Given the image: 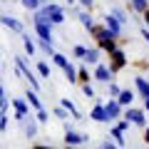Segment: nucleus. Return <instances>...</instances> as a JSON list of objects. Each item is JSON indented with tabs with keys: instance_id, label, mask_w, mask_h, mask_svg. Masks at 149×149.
Here are the masks:
<instances>
[{
	"instance_id": "15",
	"label": "nucleus",
	"mask_w": 149,
	"mask_h": 149,
	"mask_svg": "<svg viewBox=\"0 0 149 149\" xmlns=\"http://www.w3.org/2000/svg\"><path fill=\"white\" fill-rule=\"evenodd\" d=\"M77 13V20L82 22V27H85V30H90L92 25H95V17L90 15V10H87V8H82V10H74Z\"/></svg>"
},
{
	"instance_id": "33",
	"label": "nucleus",
	"mask_w": 149,
	"mask_h": 149,
	"mask_svg": "<svg viewBox=\"0 0 149 149\" xmlns=\"http://www.w3.org/2000/svg\"><path fill=\"white\" fill-rule=\"evenodd\" d=\"M72 55H74V57H82V60H85V55H87V47H82V45H74Z\"/></svg>"
},
{
	"instance_id": "6",
	"label": "nucleus",
	"mask_w": 149,
	"mask_h": 149,
	"mask_svg": "<svg viewBox=\"0 0 149 149\" xmlns=\"http://www.w3.org/2000/svg\"><path fill=\"white\" fill-rule=\"evenodd\" d=\"M124 65H127V55H124V50L114 47L109 52V67H112V72H119Z\"/></svg>"
},
{
	"instance_id": "39",
	"label": "nucleus",
	"mask_w": 149,
	"mask_h": 149,
	"mask_svg": "<svg viewBox=\"0 0 149 149\" xmlns=\"http://www.w3.org/2000/svg\"><path fill=\"white\" fill-rule=\"evenodd\" d=\"M142 15H144V25H149V8H147L144 13H142Z\"/></svg>"
},
{
	"instance_id": "31",
	"label": "nucleus",
	"mask_w": 149,
	"mask_h": 149,
	"mask_svg": "<svg viewBox=\"0 0 149 149\" xmlns=\"http://www.w3.org/2000/svg\"><path fill=\"white\" fill-rule=\"evenodd\" d=\"M35 117H37V122H40V124H47V122H50V114H47V109H45V107H42V109H37Z\"/></svg>"
},
{
	"instance_id": "37",
	"label": "nucleus",
	"mask_w": 149,
	"mask_h": 149,
	"mask_svg": "<svg viewBox=\"0 0 149 149\" xmlns=\"http://www.w3.org/2000/svg\"><path fill=\"white\" fill-rule=\"evenodd\" d=\"M114 144H117V142H109V137H107V142H102V147H104V149H112Z\"/></svg>"
},
{
	"instance_id": "13",
	"label": "nucleus",
	"mask_w": 149,
	"mask_h": 149,
	"mask_svg": "<svg viewBox=\"0 0 149 149\" xmlns=\"http://www.w3.org/2000/svg\"><path fill=\"white\" fill-rule=\"evenodd\" d=\"M90 119H95V122H109V119H107L104 102H100V100L95 102V107H92V112H90Z\"/></svg>"
},
{
	"instance_id": "41",
	"label": "nucleus",
	"mask_w": 149,
	"mask_h": 149,
	"mask_svg": "<svg viewBox=\"0 0 149 149\" xmlns=\"http://www.w3.org/2000/svg\"><path fill=\"white\" fill-rule=\"evenodd\" d=\"M144 109H147V112H149V100H144Z\"/></svg>"
},
{
	"instance_id": "22",
	"label": "nucleus",
	"mask_w": 149,
	"mask_h": 149,
	"mask_svg": "<svg viewBox=\"0 0 149 149\" xmlns=\"http://www.w3.org/2000/svg\"><path fill=\"white\" fill-rule=\"evenodd\" d=\"M35 70H37V74H40L42 80H50V74H52V70H50V65L45 62V60H40V62L35 65Z\"/></svg>"
},
{
	"instance_id": "26",
	"label": "nucleus",
	"mask_w": 149,
	"mask_h": 149,
	"mask_svg": "<svg viewBox=\"0 0 149 149\" xmlns=\"http://www.w3.org/2000/svg\"><path fill=\"white\" fill-rule=\"evenodd\" d=\"M119 92H122V87L117 82H107V95L109 97H119Z\"/></svg>"
},
{
	"instance_id": "11",
	"label": "nucleus",
	"mask_w": 149,
	"mask_h": 149,
	"mask_svg": "<svg viewBox=\"0 0 149 149\" xmlns=\"http://www.w3.org/2000/svg\"><path fill=\"white\" fill-rule=\"evenodd\" d=\"M10 104H13V109H15V119L17 122L30 114V102L27 100H10Z\"/></svg>"
},
{
	"instance_id": "23",
	"label": "nucleus",
	"mask_w": 149,
	"mask_h": 149,
	"mask_svg": "<svg viewBox=\"0 0 149 149\" xmlns=\"http://www.w3.org/2000/svg\"><path fill=\"white\" fill-rule=\"evenodd\" d=\"M60 104H62V107H65V109L70 112V114H72L74 119H82V112H80V109H77V107L72 104V100H62V102H60Z\"/></svg>"
},
{
	"instance_id": "29",
	"label": "nucleus",
	"mask_w": 149,
	"mask_h": 149,
	"mask_svg": "<svg viewBox=\"0 0 149 149\" xmlns=\"http://www.w3.org/2000/svg\"><path fill=\"white\" fill-rule=\"evenodd\" d=\"M52 62H55V65H57V67H65V65H67V62H70V60H67V57H65V55H62V52H55V55H52Z\"/></svg>"
},
{
	"instance_id": "2",
	"label": "nucleus",
	"mask_w": 149,
	"mask_h": 149,
	"mask_svg": "<svg viewBox=\"0 0 149 149\" xmlns=\"http://www.w3.org/2000/svg\"><path fill=\"white\" fill-rule=\"evenodd\" d=\"M90 35L95 37L97 45H100L102 50H107V52H112V50L117 47V42H119V37L112 35V32L107 30V25H92L90 27Z\"/></svg>"
},
{
	"instance_id": "20",
	"label": "nucleus",
	"mask_w": 149,
	"mask_h": 149,
	"mask_svg": "<svg viewBox=\"0 0 149 149\" xmlns=\"http://www.w3.org/2000/svg\"><path fill=\"white\" fill-rule=\"evenodd\" d=\"M25 100L30 102V107L32 109H42V102H40V97H37V90H27V95H25Z\"/></svg>"
},
{
	"instance_id": "8",
	"label": "nucleus",
	"mask_w": 149,
	"mask_h": 149,
	"mask_svg": "<svg viewBox=\"0 0 149 149\" xmlns=\"http://www.w3.org/2000/svg\"><path fill=\"white\" fill-rule=\"evenodd\" d=\"M17 124L25 129V137H27V139H35V137H37V124H40V122H37V117L32 119V114H27V117H22Z\"/></svg>"
},
{
	"instance_id": "36",
	"label": "nucleus",
	"mask_w": 149,
	"mask_h": 149,
	"mask_svg": "<svg viewBox=\"0 0 149 149\" xmlns=\"http://www.w3.org/2000/svg\"><path fill=\"white\" fill-rule=\"evenodd\" d=\"M80 3V8H87V10H92V5H95V0H77Z\"/></svg>"
},
{
	"instance_id": "30",
	"label": "nucleus",
	"mask_w": 149,
	"mask_h": 149,
	"mask_svg": "<svg viewBox=\"0 0 149 149\" xmlns=\"http://www.w3.org/2000/svg\"><path fill=\"white\" fill-rule=\"evenodd\" d=\"M20 3H22V8H25V10H32V13L40 8V0H20Z\"/></svg>"
},
{
	"instance_id": "7",
	"label": "nucleus",
	"mask_w": 149,
	"mask_h": 149,
	"mask_svg": "<svg viewBox=\"0 0 149 149\" xmlns=\"http://www.w3.org/2000/svg\"><path fill=\"white\" fill-rule=\"evenodd\" d=\"M87 134H80V132H74V129L65 127V144L67 147H80V144H87Z\"/></svg>"
},
{
	"instance_id": "34",
	"label": "nucleus",
	"mask_w": 149,
	"mask_h": 149,
	"mask_svg": "<svg viewBox=\"0 0 149 149\" xmlns=\"http://www.w3.org/2000/svg\"><path fill=\"white\" fill-rule=\"evenodd\" d=\"M77 74H80V82H90V70H87V67H80Z\"/></svg>"
},
{
	"instance_id": "28",
	"label": "nucleus",
	"mask_w": 149,
	"mask_h": 149,
	"mask_svg": "<svg viewBox=\"0 0 149 149\" xmlns=\"http://www.w3.org/2000/svg\"><path fill=\"white\" fill-rule=\"evenodd\" d=\"M82 95H85V97H90V100H95V87H92L90 85V82H82Z\"/></svg>"
},
{
	"instance_id": "32",
	"label": "nucleus",
	"mask_w": 149,
	"mask_h": 149,
	"mask_svg": "<svg viewBox=\"0 0 149 149\" xmlns=\"http://www.w3.org/2000/svg\"><path fill=\"white\" fill-rule=\"evenodd\" d=\"M52 114H55V117H57V119H67V117H70V112L65 109L62 104H60V107H55V109H52Z\"/></svg>"
},
{
	"instance_id": "38",
	"label": "nucleus",
	"mask_w": 149,
	"mask_h": 149,
	"mask_svg": "<svg viewBox=\"0 0 149 149\" xmlns=\"http://www.w3.org/2000/svg\"><path fill=\"white\" fill-rule=\"evenodd\" d=\"M142 37L147 40V45H149V27H142Z\"/></svg>"
},
{
	"instance_id": "9",
	"label": "nucleus",
	"mask_w": 149,
	"mask_h": 149,
	"mask_svg": "<svg viewBox=\"0 0 149 149\" xmlns=\"http://www.w3.org/2000/svg\"><path fill=\"white\" fill-rule=\"evenodd\" d=\"M112 74H114V72H112V67H109V65L97 62V65H95V74H92V80L104 82V85H107V82H112Z\"/></svg>"
},
{
	"instance_id": "14",
	"label": "nucleus",
	"mask_w": 149,
	"mask_h": 149,
	"mask_svg": "<svg viewBox=\"0 0 149 149\" xmlns=\"http://www.w3.org/2000/svg\"><path fill=\"white\" fill-rule=\"evenodd\" d=\"M134 87H137V92L142 95V100H149V77L137 74V77H134Z\"/></svg>"
},
{
	"instance_id": "3",
	"label": "nucleus",
	"mask_w": 149,
	"mask_h": 149,
	"mask_svg": "<svg viewBox=\"0 0 149 149\" xmlns=\"http://www.w3.org/2000/svg\"><path fill=\"white\" fill-rule=\"evenodd\" d=\"M15 65H17V70H20L22 74H25V80H30V85H32V90H40V80H37V70H32V67H27V62H25V57H15Z\"/></svg>"
},
{
	"instance_id": "21",
	"label": "nucleus",
	"mask_w": 149,
	"mask_h": 149,
	"mask_svg": "<svg viewBox=\"0 0 149 149\" xmlns=\"http://www.w3.org/2000/svg\"><path fill=\"white\" fill-rule=\"evenodd\" d=\"M37 47L42 50L45 55H50V57H52V55H55V47H52V40H45V37H37Z\"/></svg>"
},
{
	"instance_id": "10",
	"label": "nucleus",
	"mask_w": 149,
	"mask_h": 149,
	"mask_svg": "<svg viewBox=\"0 0 149 149\" xmlns=\"http://www.w3.org/2000/svg\"><path fill=\"white\" fill-rule=\"evenodd\" d=\"M0 25L8 27V30H13V32H17V35L25 32V25H22L17 17H10V15H0Z\"/></svg>"
},
{
	"instance_id": "16",
	"label": "nucleus",
	"mask_w": 149,
	"mask_h": 149,
	"mask_svg": "<svg viewBox=\"0 0 149 149\" xmlns=\"http://www.w3.org/2000/svg\"><path fill=\"white\" fill-rule=\"evenodd\" d=\"M22 47H25V55H35V50H37V42H35V37L32 35H27V32H22Z\"/></svg>"
},
{
	"instance_id": "40",
	"label": "nucleus",
	"mask_w": 149,
	"mask_h": 149,
	"mask_svg": "<svg viewBox=\"0 0 149 149\" xmlns=\"http://www.w3.org/2000/svg\"><path fill=\"white\" fill-rule=\"evenodd\" d=\"M144 142L149 144V124H147V127H144Z\"/></svg>"
},
{
	"instance_id": "17",
	"label": "nucleus",
	"mask_w": 149,
	"mask_h": 149,
	"mask_svg": "<svg viewBox=\"0 0 149 149\" xmlns=\"http://www.w3.org/2000/svg\"><path fill=\"white\" fill-rule=\"evenodd\" d=\"M62 72H65V77H67V82L70 85H77V82H80V74H77V70H74V65L72 62H67L62 67Z\"/></svg>"
},
{
	"instance_id": "18",
	"label": "nucleus",
	"mask_w": 149,
	"mask_h": 149,
	"mask_svg": "<svg viewBox=\"0 0 149 149\" xmlns=\"http://www.w3.org/2000/svg\"><path fill=\"white\" fill-rule=\"evenodd\" d=\"M100 57H102V47L97 45V47L87 50V55H85V65H97V62H100Z\"/></svg>"
},
{
	"instance_id": "12",
	"label": "nucleus",
	"mask_w": 149,
	"mask_h": 149,
	"mask_svg": "<svg viewBox=\"0 0 149 149\" xmlns=\"http://www.w3.org/2000/svg\"><path fill=\"white\" fill-rule=\"evenodd\" d=\"M104 25H107V30L112 32V35H117V37H122V22H119V17L117 15H107L104 17Z\"/></svg>"
},
{
	"instance_id": "5",
	"label": "nucleus",
	"mask_w": 149,
	"mask_h": 149,
	"mask_svg": "<svg viewBox=\"0 0 149 149\" xmlns=\"http://www.w3.org/2000/svg\"><path fill=\"white\" fill-rule=\"evenodd\" d=\"M104 109H107V119H119V117H124V107L119 104L117 97H109V102H104Z\"/></svg>"
},
{
	"instance_id": "19",
	"label": "nucleus",
	"mask_w": 149,
	"mask_h": 149,
	"mask_svg": "<svg viewBox=\"0 0 149 149\" xmlns=\"http://www.w3.org/2000/svg\"><path fill=\"white\" fill-rule=\"evenodd\" d=\"M134 97H137V92H134V90H122L117 100H119V104H122V107H129L134 102Z\"/></svg>"
},
{
	"instance_id": "27",
	"label": "nucleus",
	"mask_w": 149,
	"mask_h": 149,
	"mask_svg": "<svg viewBox=\"0 0 149 149\" xmlns=\"http://www.w3.org/2000/svg\"><path fill=\"white\" fill-rule=\"evenodd\" d=\"M109 13H112V15H117V17H119V22H122V25H127V22H129V17H127V13H124L122 8H112Z\"/></svg>"
},
{
	"instance_id": "24",
	"label": "nucleus",
	"mask_w": 149,
	"mask_h": 149,
	"mask_svg": "<svg viewBox=\"0 0 149 149\" xmlns=\"http://www.w3.org/2000/svg\"><path fill=\"white\" fill-rule=\"evenodd\" d=\"M112 139H114V142H117L119 147H124V144H127V139H124V129L119 127V124H117L114 129H112Z\"/></svg>"
},
{
	"instance_id": "25",
	"label": "nucleus",
	"mask_w": 149,
	"mask_h": 149,
	"mask_svg": "<svg viewBox=\"0 0 149 149\" xmlns=\"http://www.w3.org/2000/svg\"><path fill=\"white\" fill-rule=\"evenodd\" d=\"M129 5H132V10H137V13H144V10L149 8V0H132Z\"/></svg>"
},
{
	"instance_id": "1",
	"label": "nucleus",
	"mask_w": 149,
	"mask_h": 149,
	"mask_svg": "<svg viewBox=\"0 0 149 149\" xmlns=\"http://www.w3.org/2000/svg\"><path fill=\"white\" fill-rule=\"evenodd\" d=\"M35 20H47V22H52V25H62L65 22V8L57 5V3H47V5H42V8L35 10Z\"/></svg>"
},
{
	"instance_id": "4",
	"label": "nucleus",
	"mask_w": 149,
	"mask_h": 149,
	"mask_svg": "<svg viewBox=\"0 0 149 149\" xmlns=\"http://www.w3.org/2000/svg\"><path fill=\"white\" fill-rule=\"evenodd\" d=\"M144 112L147 109H137V107L129 104L127 109H124V117H127L134 127H147V114H144Z\"/></svg>"
},
{
	"instance_id": "35",
	"label": "nucleus",
	"mask_w": 149,
	"mask_h": 149,
	"mask_svg": "<svg viewBox=\"0 0 149 149\" xmlns=\"http://www.w3.org/2000/svg\"><path fill=\"white\" fill-rule=\"evenodd\" d=\"M5 127H8V117H5V112L0 114V134L5 132Z\"/></svg>"
}]
</instances>
